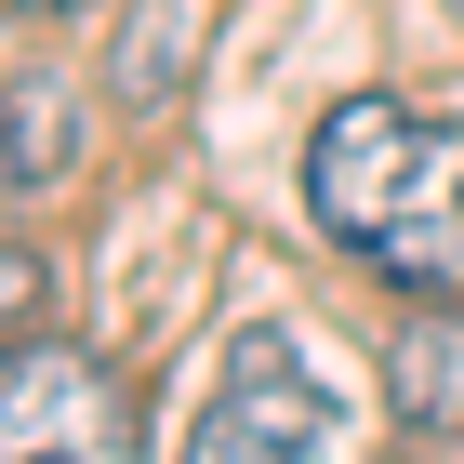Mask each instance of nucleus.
Returning a JSON list of instances; mask_svg holds the SVG:
<instances>
[{
    "label": "nucleus",
    "mask_w": 464,
    "mask_h": 464,
    "mask_svg": "<svg viewBox=\"0 0 464 464\" xmlns=\"http://www.w3.org/2000/svg\"><path fill=\"white\" fill-rule=\"evenodd\" d=\"M385 411L411 438H464V305H411L385 332Z\"/></svg>",
    "instance_id": "obj_4"
},
{
    "label": "nucleus",
    "mask_w": 464,
    "mask_h": 464,
    "mask_svg": "<svg viewBox=\"0 0 464 464\" xmlns=\"http://www.w3.org/2000/svg\"><path fill=\"white\" fill-rule=\"evenodd\" d=\"M80 146H93V107H80L67 67H14L0 80V173L14 186H67Z\"/></svg>",
    "instance_id": "obj_5"
},
{
    "label": "nucleus",
    "mask_w": 464,
    "mask_h": 464,
    "mask_svg": "<svg viewBox=\"0 0 464 464\" xmlns=\"http://www.w3.org/2000/svg\"><path fill=\"white\" fill-rule=\"evenodd\" d=\"M451 14H464V0H451Z\"/></svg>",
    "instance_id": "obj_9"
},
{
    "label": "nucleus",
    "mask_w": 464,
    "mask_h": 464,
    "mask_svg": "<svg viewBox=\"0 0 464 464\" xmlns=\"http://www.w3.org/2000/svg\"><path fill=\"white\" fill-rule=\"evenodd\" d=\"M186 53H199V0H146L133 27H120V53H107V93L120 107H173Z\"/></svg>",
    "instance_id": "obj_6"
},
{
    "label": "nucleus",
    "mask_w": 464,
    "mask_h": 464,
    "mask_svg": "<svg viewBox=\"0 0 464 464\" xmlns=\"http://www.w3.org/2000/svg\"><path fill=\"white\" fill-rule=\"evenodd\" d=\"M14 14H107V0H14Z\"/></svg>",
    "instance_id": "obj_8"
},
{
    "label": "nucleus",
    "mask_w": 464,
    "mask_h": 464,
    "mask_svg": "<svg viewBox=\"0 0 464 464\" xmlns=\"http://www.w3.org/2000/svg\"><path fill=\"white\" fill-rule=\"evenodd\" d=\"M0 464H146V411L93 345L27 332L0 345Z\"/></svg>",
    "instance_id": "obj_2"
},
{
    "label": "nucleus",
    "mask_w": 464,
    "mask_h": 464,
    "mask_svg": "<svg viewBox=\"0 0 464 464\" xmlns=\"http://www.w3.org/2000/svg\"><path fill=\"white\" fill-rule=\"evenodd\" d=\"M305 213L411 305H464V120L345 93L305 146Z\"/></svg>",
    "instance_id": "obj_1"
},
{
    "label": "nucleus",
    "mask_w": 464,
    "mask_h": 464,
    "mask_svg": "<svg viewBox=\"0 0 464 464\" xmlns=\"http://www.w3.org/2000/svg\"><path fill=\"white\" fill-rule=\"evenodd\" d=\"M40 305H53V266H40L27 239H0V345H27Z\"/></svg>",
    "instance_id": "obj_7"
},
{
    "label": "nucleus",
    "mask_w": 464,
    "mask_h": 464,
    "mask_svg": "<svg viewBox=\"0 0 464 464\" xmlns=\"http://www.w3.org/2000/svg\"><path fill=\"white\" fill-rule=\"evenodd\" d=\"M319 438H332V398L305 385V358L279 332H239L213 411L186 425V464H319Z\"/></svg>",
    "instance_id": "obj_3"
}]
</instances>
